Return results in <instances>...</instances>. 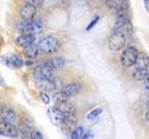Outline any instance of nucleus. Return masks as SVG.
Segmentation results:
<instances>
[{
    "mask_svg": "<svg viewBox=\"0 0 149 139\" xmlns=\"http://www.w3.org/2000/svg\"><path fill=\"white\" fill-rule=\"evenodd\" d=\"M17 29L22 34H36L44 29V23L40 18H35L30 21L22 20L17 23Z\"/></svg>",
    "mask_w": 149,
    "mask_h": 139,
    "instance_id": "obj_1",
    "label": "nucleus"
},
{
    "mask_svg": "<svg viewBox=\"0 0 149 139\" xmlns=\"http://www.w3.org/2000/svg\"><path fill=\"white\" fill-rule=\"evenodd\" d=\"M149 72V57L146 53L139 55L136 63L134 65L132 77L137 81L143 80Z\"/></svg>",
    "mask_w": 149,
    "mask_h": 139,
    "instance_id": "obj_2",
    "label": "nucleus"
},
{
    "mask_svg": "<svg viewBox=\"0 0 149 139\" xmlns=\"http://www.w3.org/2000/svg\"><path fill=\"white\" fill-rule=\"evenodd\" d=\"M129 34L124 31H113L108 38L107 45L111 51H119L122 49L127 43Z\"/></svg>",
    "mask_w": 149,
    "mask_h": 139,
    "instance_id": "obj_3",
    "label": "nucleus"
},
{
    "mask_svg": "<svg viewBox=\"0 0 149 139\" xmlns=\"http://www.w3.org/2000/svg\"><path fill=\"white\" fill-rule=\"evenodd\" d=\"M38 47L42 54H52L57 52L61 46V42L53 35L43 37L38 42Z\"/></svg>",
    "mask_w": 149,
    "mask_h": 139,
    "instance_id": "obj_4",
    "label": "nucleus"
},
{
    "mask_svg": "<svg viewBox=\"0 0 149 139\" xmlns=\"http://www.w3.org/2000/svg\"><path fill=\"white\" fill-rule=\"evenodd\" d=\"M139 55L140 54L138 52V49L135 46H128L123 50L122 54L120 56V62L125 68L134 66L139 58Z\"/></svg>",
    "mask_w": 149,
    "mask_h": 139,
    "instance_id": "obj_5",
    "label": "nucleus"
},
{
    "mask_svg": "<svg viewBox=\"0 0 149 139\" xmlns=\"http://www.w3.org/2000/svg\"><path fill=\"white\" fill-rule=\"evenodd\" d=\"M33 74L37 82H44L53 78V70L49 67L45 61H41L36 64Z\"/></svg>",
    "mask_w": 149,
    "mask_h": 139,
    "instance_id": "obj_6",
    "label": "nucleus"
},
{
    "mask_svg": "<svg viewBox=\"0 0 149 139\" xmlns=\"http://www.w3.org/2000/svg\"><path fill=\"white\" fill-rule=\"evenodd\" d=\"M47 115H48L50 122L55 125H60V126H62L63 122H65L64 114L56 106L49 108L48 109V111H47Z\"/></svg>",
    "mask_w": 149,
    "mask_h": 139,
    "instance_id": "obj_7",
    "label": "nucleus"
},
{
    "mask_svg": "<svg viewBox=\"0 0 149 139\" xmlns=\"http://www.w3.org/2000/svg\"><path fill=\"white\" fill-rule=\"evenodd\" d=\"M36 9L37 8H36L34 5L30 3H25L23 6L21 7L20 10H19V15H20L21 19L23 21H30L35 19Z\"/></svg>",
    "mask_w": 149,
    "mask_h": 139,
    "instance_id": "obj_8",
    "label": "nucleus"
},
{
    "mask_svg": "<svg viewBox=\"0 0 149 139\" xmlns=\"http://www.w3.org/2000/svg\"><path fill=\"white\" fill-rule=\"evenodd\" d=\"M57 108L62 111L64 114L65 119H70V120H77V110L76 108L70 104L69 102H63V103H57L56 105Z\"/></svg>",
    "mask_w": 149,
    "mask_h": 139,
    "instance_id": "obj_9",
    "label": "nucleus"
},
{
    "mask_svg": "<svg viewBox=\"0 0 149 139\" xmlns=\"http://www.w3.org/2000/svg\"><path fill=\"white\" fill-rule=\"evenodd\" d=\"M106 6L110 9L118 12L129 11V2L128 0H105Z\"/></svg>",
    "mask_w": 149,
    "mask_h": 139,
    "instance_id": "obj_10",
    "label": "nucleus"
},
{
    "mask_svg": "<svg viewBox=\"0 0 149 139\" xmlns=\"http://www.w3.org/2000/svg\"><path fill=\"white\" fill-rule=\"evenodd\" d=\"M2 62L6 65L7 67H13V68L20 69L24 66V60L18 55H11V56H7V57H2Z\"/></svg>",
    "mask_w": 149,
    "mask_h": 139,
    "instance_id": "obj_11",
    "label": "nucleus"
},
{
    "mask_svg": "<svg viewBox=\"0 0 149 139\" xmlns=\"http://www.w3.org/2000/svg\"><path fill=\"white\" fill-rule=\"evenodd\" d=\"M0 133L4 136L15 138L19 136V129L14 125V123L0 122Z\"/></svg>",
    "mask_w": 149,
    "mask_h": 139,
    "instance_id": "obj_12",
    "label": "nucleus"
},
{
    "mask_svg": "<svg viewBox=\"0 0 149 139\" xmlns=\"http://www.w3.org/2000/svg\"><path fill=\"white\" fill-rule=\"evenodd\" d=\"M16 120V112L8 107H2L0 110V122L14 123Z\"/></svg>",
    "mask_w": 149,
    "mask_h": 139,
    "instance_id": "obj_13",
    "label": "nucleus"
},
{
    "mask_svg": "<svg viewBox=\"0 0 149 139\" xmlns=\"http://www.w3.org/2000/svg\"><path fill=\"white\" fill-rule=\"evenodd\" d=\"M36 41V34H21L15 39V44L21 47L25 48L33 44H35Z\"/></svg>",
    "mask_w": 149,
    "mask_h": 139,
    "instance_id": "obj_14",
    "label": "nucleus"
},
{
    "mask_svg": "<svg viewBox=\"0 0 149 139\" xmlns=\"http://www.w3.org/2000/svg\"><path fill=\"white\" fill-rule=\"evenodd\" d=\"M81 89H82V85L79 83H72L63 86L61 91H62V93L67 98H70V97L77 96L81 91Z\"/></svg>",
    "mask_w": 149,
    "mask_h": 139,
    "instance_id": "obj_15",
    "label": "nucleus"
},
{
    "mask_svg": "<svg viewBox=\"0 0 149 139\" xmlns=\"http://www.w3.org/2000/svg\"><path fill=\"white\" fill-rule=\"evenodd\" d=\"M38 83V85L40 86V88L43 91H46V92H52V91H55L59 89V87L61 85V83L58 79H55V78H52L50 79V80H48V81H44V82H37Z\"/></svg>",
    "mask_w": 149,
    "mask_h": 139,
    "instance_id": "obj_16",
    "label": "nucleus"
},
{
    "mask_svg": "<svg viewBox=\"0 0 149 139\" xmlns=\"http://www.w3.org/2000/svg\"><path fill=\"white\" fill-rule=\"evenodd\" d=\"M44 61L49 67H50L52 70L63 68L65 64V59L63 57H54V58H51L49 59L44 60Z\"/></svg>",
    "mask_w": 149,
    "mask_h": 139,
    "instance_id": "obj_17",
    "label": "nucleus"
},
{
    "mask_svg": "<svg viewBox=\"0 0 149 139\" xmlns=\"http://www.w3.org/2000/svg\"><path fill=\"white\" fill-rule=\"evenodd\" d=\"M24 54L28 58H36L39 54H41L38 45L33 44L24 48Z\"/></svg>",
    "mask_w": 149,
    "mask_h": 139,
    "instance_id": "obj_18",
    "label": "nucleus"
},
{
    "mask_svg": "<svg viewBox=\"0 0 149 139\" xmlns=\"http://www.w3.org/2000/svg\"><path fill=\"white\" fill-rule=\"evenodd\" d=\"M84 128L82 126H77L73 130V132L70 134V136H71V139H81L82 136H84Z\"/></svg>",
    "mask_w": 149,
    "mask_h": 139,
    "instance_id": "obj_19",
    "label": "nucleus"
},
{
    "mask_svg": "<svg viewBox=\"0 0 149 139\" xmlns=\"http://www.w3.org/2000/svg\"><path fill=\"white\" fill-rule=\"evenodd\" d=\"M102 108H95V109H93L91 111H90L88 114H87V119L88 120H95L97 119L99 116L102 114Z\"/></svg>",
    "mask_w": 149,
    "mask_h": 139,
    "instance_id": "obj_20",
    "label": "nucleus"
},
{
    "mask_svg": "<svg viewBox=\"0 0 149 139\" xmlns=\"http://www.w3.org/2000/svg\"><path fill=\"white\" fill-rule=\"evenodd\" d=\"M39 96H40L41 101L43 102V103H45V104H49L50 97H49V96L48 95V93H47L46 91H41Z\"/></svg>",
    "mask_w": 149,
    "mask_h": 139,
    "instance_id": "obj_21",
    "label": "nucleus"
},
{
    "mask_svg": "<svg viewBox=\"0 0 149 139\" xmlns=\"http://www.w3.org/2000/svg\"><path fill=\"white\" fill-rule=\"evenodd\" d=\"M30 139H43V136L37 130H33L30 134Z\"/></svg>",
    "mask_w": 149,
    "mask_h": 139,
    "instance_id": "obj_22",
    "label": "nucleus"
},
{
    "mask_svg": "<svg viewBox=\"0 0 149 139\" xmlns=\"http://www.w3.org/2000/svg\"><path fill=\"white\" fill-rule=\"evenodd\" d=\"M99 19H100V17L99 16H95L94 18H93V20L90 22V24H88V26H87V31H91L93 27H94L95 25H96V23L99 21Z\"/></svg>",
    "mask_w": 149,
    "mask_h": 139,
    "instance_id": "obj_23",
    "label": "nucleus"
},
{
    "mask_svg": "<svg viewBox=\"0 0 149 139\" xmlns=\"http://www.w3.org/2000/svg\"><path fill=\"white\" fill-rule=\"evenodd\" d=\"M26 3L34 5L36 8H40L43 5V0H26Z\"/></svg>",
    "mask_w": 149,
    "mask_h": 139,
    "instance_id": "obj_24",
    "label": "nucleus"
},
{
    "mask_svg": "<svg viewBox=\"0 0 149 139\" xmlns=\"http://www.w3.org/2000/svg\"><path fill=\"white\" fill-rule=\"evenodd\" d=\"M81 139H94V133H93L92 131H88L84 133Z\"/></svg>",
    "mask_w": 149,
    "mask_h": 139,
    "instance_id": "obj_25",
    "label": "nucleus"
},
{
    "mask_svg": "<svg viewBox=\"0 0 149 139\" xmlns=\"http://www.w3.org/2000/svg\"><path fill=\"white\" fill-rule=\"evenodd\" d=\"M143 85L146 87V90H149V72L147 73L146 78L143 79Z\"/></svg>",
    "mask_w": 149,
    "mask_h": 139,
    "instance_id": "obj_26",
    "label": "nucleus"
},
{
    "mask_svg": "<svg viewBox=\"0 0 149 139\" xmlns=\"http://www.w3.org/2000/svg\"><path fill=\"white\" fill-rule=\"evenodd\" d=\"M143 5H144V8L146 9V11L149 12V0H143Z\"/></svg>",
    "mask_w": 149,
    "mask_h": 139,
    "instance_id": "obj_27",
    "label": "nucleus"
},
{
    "mask_svg": "<svg viewBox=\"0 0 149 139\" xmlns=\"http://www.w3.org/2000/svg\"><path fill=\"white\" fill-rule=\"evenodd\" d=\"M144 117H146V120L149 122V109H147L146 112V115H144Z\"/></svg>",
    "mask_w": 149,
    "mask_h": 139,
    "instance_id": "obj_28",
    "label": "nucleus"
},
{
    "mask_svg": "<svg viewBox=\"0 0 149 139\" xmlns=\"http://www.w3.org/2000/svg\"><path fill=\"white\" fill-rule=\"evenodd\" d=\"M146 106H147V109H149V99H148V101H147V104H146Z\"/></svg>",
    "mask_w": 149,
    "mask_h": 139,
    "instance_id": "obj_29",
    "label": "nucleus"
}]
</instances>
